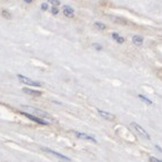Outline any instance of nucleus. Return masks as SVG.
I'll return each instance as SVG.
<instances>
[{
	"label": "nucleus",
	"instance_id": "nucleus-1",
	"mask_svg": "<svg viewBox=\"0 0 162 162\" xmlns=\"http://www.w3.org/2000/svg\"><path fill=\"white\" fill-rule=\"evenodd\" d=\"M24 108L27 110V113L32 115V116H36L38 118L43 119V120L48 121L49 124L53 121L52 117H51L48 112H45V111H42V110H39V109H35V108H33V107H29V105H25Z\"/></svg>",
	"mask_w": 162,
	"mask_h": 162
},
{
	"label": "nucleus",
	"instance_id": "nucleus-2",
	"mask_svg": "<svg viewBox=\"0 0 162 162\" xmlns=\"http://www.w3.org/2000/svg\"><path fill=\"white\" fill-rule=\"evenodd\" d=\"M17 77H18L24 84H27V85H31V86H38V87H40V86L42 85V84L39 83V82L33 81V79H31V78H27V77H25V76H23V75H18Z\"/></svg>",
	"mask_w": 162,
	"mask_h": 162
},
{
	"label": "nucleus",
	"instance_id": "nucleus-3",
	"mask_svg": "<svg viewBox=\"0 0 162 162\" xmlns=\"http://www.w3.org/2000/svg\"><path fill=\"white\" fill-rule=\"evenodd\" d=\"M20 113L26 116V117L29 118V119H31V120H33V121H35V123H38V124H41V125H48V124H49L48 121L43 120V119H40V118L35 117V116H32V115H29V113L27 112H24V111H20Z\"/></svg>",
	"mask_w": 162,
	"mask_h": 162
},
{
	"label": "nucleus",
	"instance_id": "nucleus-4",
	"mask_svg": "<svg viewBox=\"0 0 162 162\" xmlns=\"http://www.w3.org/2000/svg\"><path fill=\"white\" fill-rule=\"evenodd\" d=\"M132 126H133V127H134V128H135V129H136V130H137V132L139 133L141 135H142L143 137L150 138V135L147 134V132H146V130H145V129H144V128L142 127V126H139V125H138V124H136V123H133V124H132Z\"/></svg>",
	"mask_w": 162,
	"mask_h": 162
},
{
	"label": "nucleus",
	"instance_id": "nucleus-5",
	"mask_svg": "<svg viewBox=\"0 0 162 162\" xmlns=\"http://www.w3.org/2000/svg\"><path fill=\"white\" fill-rule=\"evenodd\" d=\"M75 135L77 136L78 138H82V139H87V141H91L93 143H96V139L94 137H92L91 135H87V134H84V133H75Z\"/></svg>",
	"mask_w": 162,
	"mask_h": 162
},
{
	"label": "nucleus",
	"instance_id": "nucleus-6",
	"mask_svg": "<svg viewBox=\"0 0 162 162\" xmlns=\"http://www.w3.org/2000/svg\"><path fill=\"white\" fill-rule=\"evenodd\" d=\"M23 92L26 94H29V95H33V96H40V95H41V92H40V91L31 90V88H29V87L23 88Z\"/></svg>",
	"mask_w": 162,
	"mask_h": 162
},
{
	"label": "nucleus",
	"instance_id": "nucleus-7",
	"mask_svg": "<svg viewBox=\"0 0 162 162\" xmlns=\"http://www.w3.org/2000/svg\"><path fill=\"white\" fill-rule=\"evenodd\" d=\"M63 11H64V15L66 16V17L72 18V17L74 16V9L72 8V7H69V6H64Z\"/></svg>",
	"mask_w": 162,
	"mask_h": 162
},
{
	"label": "nucleus",
	"instance_id": "nucleus-8",
	"mask_svg": "<svg viewBox=\"0 0 162 162\" xmlns=\"http://www.w3.org/2000/svg\"><path fill=\"white\" fill-rule=\"evenodd\" d=\"M99 113H100L101 117L104 118V119H107V120H113V119H115V116H113V115L105 112V111H102V110H99Z\"/></svg>",
	"mask_w": 162,
	"mask_h": 162
},
{
	"label": "nucleus",
	"instance_id": "nucleus-9",
	"mask_svg": "<svg viewBox=\"0 0 162 162\" xmlns=\"http://www.w3.org/2000/svg\"><path fill=\"white\" fill-rule=\"evenodd\" d=\"M45 151L47 152H50L51 154H53V155H56V157H60V159H63V160H65V161H70V159H69L68 157H66V155H63V154H60V153L58 152H54V151H51V150H49V148H45Z\"/></svg>",
	"mask_w": 162,
	"mask_h": 162
},
{
	"label": "nucleus",
	"instance_id": "nucleus-10",
	"mask_svg": "<svg viewBox=\"0 0 162 162\" xmlns=\"http://www.w3.org/2000/svg\"><path fill=\"white\" fill-rule=\"evenodd\" d=\"M132 41H133V43L135 44V45H142L143 44V38L142 36H138V35H134L133 36V39H132Z\"/></svg>",
	"mask_w": 162,
	"mask_h": 162
},
{
	"label": "nucleus",
	"instance_id": "nucleus-11",
	"mask_svg": "<svg viewBox=\"0 0 162 162\" xmlns=\"http://www.w3.org/2000/svg\"><path fill=\"white\" fill-rule=\"evenodd\" d=\"M111 36H112V39L113 40H116V41H117L118 43H124V42H125V39H124V38H121V36H120V35L119 34H117V33H112V34H111Z\"/></svg>",
	"mask_w": 162,
	"mask_h": 162
},
{
	"label": "nucleus",
	"instance_id": "nucleus-12",
	"mask_svg": "<svg viewBox=\"0 0 162 162\" xmlns=\"http://www.w3.org/2000/svg\"><path fill=\"white\" fill-rule=\"evenodd\" d=\"M94 26H95V27H96L98 29H101V31H103V29H107L105 24H103V23H100V22H95V23H94Z\"/></svg>",
	"mask_w": 162,
	"mask_h": 162
},
{
	"label": "nucleus",
	"instance_id": "nucleus-13",
	"mask_svg": "<svg viewBox=\"0 0 162 162\" xmlns=\"http://www.w3.org/2000/svg\"><path fill=\"white\" fill-rule=\"evenodd\" d=\"M138 98L141 99L142 101H144V102H146L147 104H152V101H151V100H148L147 98H145L144 95H138Z\"/></svg>",
	"mask_w": 162,
	"mask_h": 162
},
{
	"label": "nucleus",
	"instance_id": "nucleus-14",
	"mask_svg": "<svg viewBox=\"0 0 162 162\" xmlns=\"http://www.w3.org/2000/svg\"><path fill=\"white\" fill-rule=\"evenodd\" d=\"M50 4H52V5L54 6V7H57V6L60 5V1L59 0H48Z\"/></svg>",
	"mask_w": 162,
	"mask_h": 162
},
{
	"label": "nucleus",
	"instance_id": "nucleus-15",
	"mask_svg": "<svg viewBox=\"0 0 162 162\" xmlns=\"http://www.w3.org/2000/svg\"><path fill=\"white\" fill-rule=\"evenodd\" d=\"M1 14L5 16V18H10V13L9 11H7V10H2V13Z\"/></svg>",
	"mask_w": 162,
	"mask_h": 162
},
{
	"label": "nucleus",
	"instance_id": "nucleus-16",
	"mask_svg": "<svg viewBox=\"0 0 162 162\" xmlns=\"http://www.w3.org/2000/svg\"><path fill=\"white\" fill-rule=\"evenodd\" d=\"M51 13H52L53 15H57L59 13V9L57 8V7H54V6H53V7L51 8Z\"/></svg>",
	"mask_w": 162,
	"mask_h": 162
},
{
	"label": "nucleus",
	"instance_id": "nucleus-17",
	"mask_svg": "<svg viewBox=\"0 0 162 162\" xmlns=\"http://www.w3.org/2000/svg\"><path fill=\"white\" fill-rule=\"evenodd\" d=\"M48 8H49V6H48V4H47V2L41 4V9H42V10H47Z\"/></svg>",
	"mask_w": 162,
	"mask_h": 162
},
{
	"label": "nucleus",
	"instance_id": "nucleus-18",
	"mask_svg": "<svg viewBox=\"0 0 162 162\" xmlns=\"http://www.w3.org/2000/svg\"><path fill=\"white\" fill-rule=\"evenodd\" d=\"M150 161H151V162H162L161 160H159V159H157V157H150Z\"/></svg>",
	"mask_w": 162,
	"mask_h": 162
},
{
	"label": "nucleus",
	"instance_id": "nucleus-19",
	"mask_svg": "<svg viewBox=\"0 0 162 162\" xmlns=\"http://www.w3.org/2000/svg\"><path fill=\"white\" fill-rule=\"evenodd\" d=\"M93 47L96 50H101V49H102V47H101V45H98V44H93Z\"/></svg>",
	"mask_w": 162,
	"mask_h": 162
},
{
	"label": "nucleus",
	"instance_id": "nucleus-20",
	"mask_svg": "<svg viewBox=\"0 0 162 162\" xmlns=\"http://www.w3.org/2000/svg\"><path fill=\"white\" fill-rule=\"evenodd\" d=\"M25 1H26V2H32L33 0H25Z\"/></svg>",
	"mask_w": 162,
	"mask_h": 162
}]
</instances>
